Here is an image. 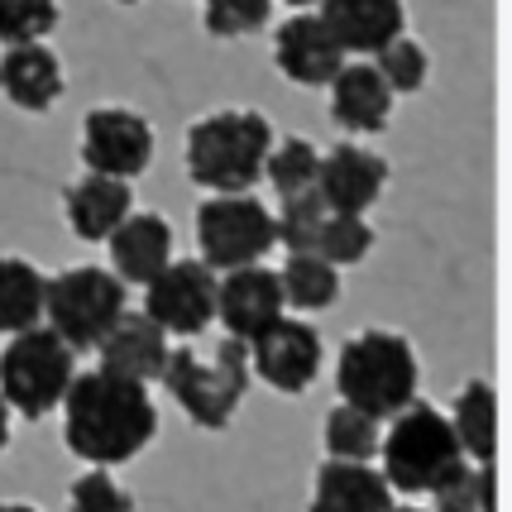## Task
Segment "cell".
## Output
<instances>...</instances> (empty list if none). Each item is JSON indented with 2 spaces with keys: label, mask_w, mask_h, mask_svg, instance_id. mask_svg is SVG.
Segmentation results:
<instances>
[{
  "label": "cell",
  "mask_w": 512,
  "mask_h": 512,
  "mask_svg": "<svg viewBox=\"0 0 512 512\" xmlns=\"http://www.w3.org/2000/svg\"><path fill=\"white\" fill-rule=\"evenodd\" d=\"M154 431L158 407L149 398V383L111 374L101 364L91 374H72L63 393V436L72 455L115 469L149 446Z\"/></svg>",
  "instance_id": "cell-1"
},
{
  "label": "cell",
  "mask_w": 512,
  "mask_h": 512,
  "mask_svg": "<svg viewBox=\"0 0 512 512\" xmlns=\"http://www.w3.org/2000/svg\"><path fill=\"white\" fill-rule=\"evenodd\" d=\"M268 149L273 125L259 111H211L187 130V178L206 192H249Z\"/></svg>",
  "instance_id": "cell-2"
},
{
  "label": "cell",
  "mask_w": 512,
  "mask_h": 512,
  "mask_svg": "<svg viewBox=\"0 0 512 512\" xmlns=\"http://www.w3.org/2000/svg\"><path fill=\"white\" fill-rule=\"evenodd\" d=\"M158 379L168 383V393L182 402V412L192 422L221 431L249 393V350L240 335L216 340L211 350L178 345V350H168Z\"/></svg>",
  "instance_id": "cell-3"
},
{
  "label": "cell",
  "mask_w": 512,
  "mask_h": 512,
  "mask_svg": "<svg viewBox=\"0 0 512 512\" xmlns=\"http://www.w3.org/2000/svg\"><path fill=\"white\" fill-rule=\"evenodd\" d=\"M335 388L369 417H393L402 402L417 398V355L398 331H359L335 359Z\"/></svg>",
  "instance_id": "cell-4"
},
{
  "label": "cell",
  "mask_w": 512,
  "mask_h": 512,
  "mask_svg": "<svg viewBox=\"0 0 512 512\" xmlns=\"http://www.w3.org/2000/svg\"><path fill=\"white\" fill-rule=\"evenodd\" d=\"M383 479L402 493H426L465 450L455 441V426L441 407L412 398L393 412L388 431H379Z\"/></svg>",
  "instance_id": "cell-5"
},
{
  "label": "cell",
  "mask_w": 512,
  "mask_h": 512,
  "mask_svg": "<svg viewBox=\"0 0 512 512\" xmlns=\"http://www.w3.org/2000/svg\"><path fill=\"white\" fill-rule=\"evenodd\" d=\"M72 374H77V350L53 326L15 331V340L0 350V398L24 422L53 412L63 402Z\"/></svg>",
  "instance_id": "cell-6"
},
{
  "label": "cell",
  "mask_w": 512,
  "mask_h": 512,
  "mask_svg": "<svg viewBox=\"0 0 512 512\" xmlns=\"http://www.w3.org/2000/svg\"><path fill=\"white\" fill-rule=\"evenodd\" d=\"M125 312V283L111 268H67L58 278H48L44 288V316L48 326L63 335L72 350H91L101 335L115 326V316Z\"/></svg>",
  "instance_id": "cell-7"
},
{
  "label": "cell",
  "mask_w": 512,
  "mask_h": 512,
  "mask_svg": "<svg viewBox=\"0 0 512 512\" xmlns=\"http://www.w3.org/2000/svg\"><path fill=\"white\" fill-rule=\"evenodd\" d=\"M273 245H278L273 211L259 197H249V192H211L197 206V249L216 273L240 264H259Z\"/></svg>",
  "instance_id": "cell-8"
},
{
  "label": "cell",
  "mask_w": 512,
  "mask_h": 512,
  "mask_svg": "<svg viewBox=\"0 0 512 512\" xmlns=\"http://www.w3.org/2000/svg\"><path fill=\"white\" fill-rule=\"evenodd\" d=\"M144 288V316L168 335H201L216 321V268L206 259H168Z\"/></svg>",
  "instance_id": "cell-9"
},
{
  "label": "cell",
  "mask_w": 512,
  "mask_h": 512,
  "mask_svg": "<svg viewBox=\"0 0 512 512\" xmlns=\"http://www.w3.org/2000/svg\"><path fill=\"white\" fill-rule=\"evenodd\" d=\"M82 163L91 173L134 182L154 163V125L130 106H96L82 120Z\"/></svg>",
  "instance_id": "cell-10"
},
{
  "label": "cell",
  "mask_w": 512,
  "mask_h": 512,
  "mask_svg": "<svg viewBox=\"0 0 512 512\" xmlns=\"http://www.w3.org/2000/svg\"><path fill=\"white\" fill-rule=\"evenodd\" d=\"M245 350L254 359V374L278 393H307L312 379L321 374V335L297 316L268 321L264 331L245 340Z\"/></svg>",
  "instance_id": "cell-11"
},
{
  "label": "cell",
  "mask_w": 512,
  "mask_h": 512,
  "mask_svg": "<svg viewBox=\"0 0 512 512\" xmlns=\"http://www.w3.org/2000/svg\"><path fill=\"white\" fill-rule=\"evenodd\" d=\"M345 58H350V53L335 44V34L326 29V20L312 15V10H297V15L283 20L278 34H273V63H278V72H283L288 82H297V87H326Z\"/></svg>",
  "instance_id": "cell-12"
},
{
  "label": "cell",
  "mask_w": 512,
  "mask_h": 512,
  "mask_svg": "<svg viewBox=\"0 0 512 512\" xmlns=\"http://www.w3.org/2000/svg\"><path fill=\"white\" fill-rule=\"evenodd\" d=\"M278 316H283V283H278L273 268L240 264L225 268V278H216V321L230 335L249 340Z\"/></svg>",
  "instance_id": "cell-13"
},
{
  "label": "cell",
  "mask_w": 512,
  "mask_h": 512,
  "mask_svg": "<svg viewBox=\"0 0 512 512\" xmlns=\"http://www.w3.org/2000/svg\"><path fill=\"white\" fill-rule=\"evenodd\" d=\"M388 187V163L374 149L359 144H335L331 154H321L316 168V197L326 201V211H355L364 216Z\"/></svg>",
  "instance_id": "cell-14"
},
{
  "label": "cell",
  "mask_w": 512,
  "mask_h": 512,
  "mask_svg": "<svg viewBox=\"0 0 512 512\" xmlns=\"http://www.w3.org/2000/svg\"><path fill=\"white\" fill-rule=\"evenodd\" d=\"M321 20L335 44L355 58H374L383 44L407 34V5L402 0H316Z\"/></svg>",
  "instance_id": "cell-15"
},
{
  "label": "cell",
  "mask_w": 512,
  "mask_h": 512,
  "mask_svg": "<svg viewBox=\"0 0 512 512\" xmlns=\"http://www.w3.org/2000/svg\"><path fill=\"white\" fill-rule=\"evenodd\" d=\"M67 77H63V63L58 53L34 39V44H5L0 53V96L20 111H48L58 96H63Z\"/></svg>",
  "instance_id": "cell-16"
},
{
  "label": "cell",
  "mask_w": 512,
  "mask_h": 512,
  "mask_svg": "<svg viewBox=\"0 0 512 512\" xmlns=\"http://www.w3.org/2000/svg\"><path fill=\"white\" fill-rule=\"evenodd\" d=\"M331 115L340 130L350 134H379L388 130V120H393V91H388V82L379 77V67L374 63H340V72H335L331 82Z\"/></svg>",
  "instance_id": "cell-17"
},
{
  "label": "cell",
  "mask_w": 512,
  "mask_h": 512,
  "mask_svg": "<svg viewBox=\"0 0 512 512\" xmlns=\"http://www.w3.org/2000/svg\"><path fill=\"white\" fill-rule=\"evenodd\" d=\"M91 350H101V369L125 374V379L149 383L163 374V359H168V331L149 321L144 312H120L115 326Z\"/></svg>",
  "instance_id": "cell-18"
},
{
  "label": "cell",
  "mask_w": 512,
  "mask_h": 512,
  "mask_svg": "<svg viewBox=\"0 0 512 512\" xmlns=\"http://www.w3.org/2000/svg\"><path fill=\"white\" fill-rule=\"evenodd\" d=\"M111 273L130 288V283H149L158 268L173 259V225L163 221L158 211H130L125 221L115 225L111 235Z\"/></svg>",
  "instance_id": "cell-19"
},
{
  "label": "cell",
  "mask_w": 512,
  "mask_h": 512,
  "mask_svg": "<svg viewBox=\"0 0 512 512\" xmlns=\"http://www.w3.org/2000/svg\"><path fill=\"white\" fill-rule=\"evenodd\" d=\"M393 484L369 460H326L312 479L307 512H388Z\"/></svg>",
  "instance_id": "cell-20"
},
{
  "label": "cell",
  "mask_w": 512,
  "mask_h": 512,
  "mask_svg": "<svg viewBox=\"0 0 512 512\" xmlns=\"http://www.w3.org/2000/svg\"><path fill=\"white\" fill-rule=\"evenodd\" d=\"M67 225L77 240H106L115 225L134 211V192L125 178H111V173H82V178L67 187L63 197Z\"/></svg>",
  "instance_id": "cell-21"
},
{
  "label": "cell",
  "mask_w": 512,
  "mask_h": 512,
  "mask_svg": "<svg viewBox=\"0 0 512 512\" xmlns=\"http://www.w3.org/2000/svg\"><path fill=\"white\" fill-rule=\"evenodd\" d=\"M450 426H455V441L465 455H474L479 465L493 460V450H498V393H493V383L469 379L455 407H450Z\"/></svg>",
  "instance_id": "cell-22"
},
{
  "label": "cell",
  "mask_w": 512,
  "mask_h": 512,
  "mask_svg": "<svg viewBox=\"0 0 512 512\" xmlns=\"http://www.w3.org/2000/svg\"><path fill=\"white\" fill-rule=\"evenodd\" d=\"M278 283H283V302L288 307H297V312H326L340 297V268L326 264L316 249H292L283 273H278Z\"/></svg>",
  "instance_id": "cell-23"
},
{
  "label": "cell",
  "mask_w": 512,
  "mask_h": 512,
  "mask_svg": "<svg viewBox=\"0 0 512 512\" xmlns=\"http://www.w3.org/2000/svg\"><path fill=\"white\" fill-rule=\"evenodd\" d=\"M48 278L29 259H0V335L39 326Z\"/></svg>",
  "instance_id": "cell-24"
},
{
  "label": "cell",
  "mask_w": 512,
  "mask_h": 512,
  "mask_svg": "<svg viewBox=\"0 0 512 512\" xmlns=\"http://www.w3.org/2000/svg\"><path fill=\"white\" fill-rule=\"evenodd\" d=\"M426 493H431V512H498L493 508V460L474 469L460 455Z\"/></svg>",
  "instance_id": "cell-25"
},
{
  "label": "cell",
  "mask_w": 512,
  "mask_h": 512,
  "mask_svg": "<svg viewBox=\"0 0 512 512\" xmlns=\"http://www.w3.org/2000/svg\"><path fill=\"white\" fill-rule=\"evenodd\" d=\"M316 168H321V149L312 139L292 134V139H273V149L264 158V178L273 182L278 197H292V192H312L316 187Z\"/></svg>",
  "instance_id": "cell-26"
},
{
  "label": "cell",
  "mask_w": 512,
  "mask_h": 512,
  "mask_svg": "<svg viewBox=\"0 0 512 512\" xmlns=\"http://www.w3.org/2000/svg\"><path fill=\"white\" fill-rule=\"evenodd\" d=\"M326 450L331 460H369L379 455V417L359 412L350 402H340L326 412Z\"/></svg>",
  "instance_id": "cell-27"
},
{
  "label": "cell",
  "mask_w": 512,
  "mask_h": 512,
  "mask_svg": "<svg viewBox=\"0 0 512 512\" xmlns=\"http://www.w3.org/2000/svg\"><path fill=\"white\" fill-rule=\"evenodd\" d=\"M316 254L326 259V264H359L369 249H374V225L355 216V211H326V221L316 230Z\"/></svg>",
  "instance_id": "cell-28"
},
{
  "label": "cell",
  "mask_w": 512,
  "mask_h": 512,
  "mask_svg": "<svg viewBox=\"0 0 512 512\" xmlns=\"http://www.w3.org/2000/svg\"><path fill=\"white\" fill-rule=\"evenodd\" d=\"M374 67H379V77L388 82L393 96H412V91L426 87V72H431V58H426V48L417 39H407L398 34L393 44H383L374 53Z\"/></svg>",
  "instance_id": "cell-29"
},
{
  "label": "cell",
  "mask_w": 512,
  "mask_h": 512,
  "mask_svg": "<svg viewBox=\"0 0 512 512\" xmlns=\"http://www.w3.org/2000/svg\"><path fill=\"white\" fill-rule=\"evenodd\" d=\"M321 221H326V201L312 192H292V197H283V211L273 216V235H278V245L292 249H312L316 245V230H321Z\"/></svg>",
  "instance_id": "cell-30"
},
{
  "label": "cell",
  "mask_w": 512,
  "mask_h": 512,
  "mask_svg": "<svg viewBox=\"0 0 512 512\" xmlns=\"http://www.w3.org/2000/svg\"><path fill=\"white\" fill-rule=\"evenodd\" d=\"M58 29V0H0V44H34Z\"/></svg>",
  "instance_id": "cell-31"
},
{
  "label": "cell",
  "mask_w": 512,
  "mask_h": 512,
  "mask_svg": "<svg viewBox=\"0 0 512 512\" xmlns=\"http://www.w3.org/2000/svg\"><path fill=\"white\" fill-rule=\"evenodd\" d=\"M273 15V0H201V24L216 39H240L264 29Z\"/></svg>",
  "instance_id": "cell-32"
},
{
  "label": "cell",
  "mask_w": 512,
  "mask_h": 512,
  "mask_svg": "<svg viewBox=\"0 0 512 512\" xmlns=\"http://www.w3.org/2000/svg\"><path fill=\"white\" fill-rule=\"evenodd\" d=\"M72 512H134V503L111 479V469L91 465L82 479H72Z\"/></svg>",
  "instance_id": "cell-33"
},
{
  "label": "cell",
  "mask_w": 512,
  "mask_h": 512,
  "mask_svg": "<svg viewBox=\"0 0 512 512\" xmlns=\"http://www.w3.org/2000/svg\"><path fill=\"white\" fill-rule=\"evenodd\" d=\"M5 441H10V407L0 398V450H5Z\"/></svg>",
  "instance_id": "cell-34"
},
{
  "label": "cell",
  "mask_w": 512,
  "mask_h": 512,
  "mask_svg": "<svg viewBox=\"0 0 512 512\" xmlns=\"http://www.w3.org/2000/svg\"><path fill=\"white\" fill-rule=\"evenodd\" d=\"M0 512H39L34 503H0Z\"/></svg>",
  "instance_id": "cell-35"
},
{
  "label": "cell",
  "mask_w": 512,
  "mask_h": 512,
  "mask_svg": "<svg viewBox=\"0 0 512 512\" xmlns=\"http://www.w3.org/2000/svg\"><path fill=\"white\" fill-rule=\"evenodd\" d=\"M388 512H431V508H417V503H402L398 508V503H388Z\"/></svg>",
  "instance_id": "cell-36"
},
{
  "label": "cell",
  "mask_w": 512,
  "mask_h": 512,
  "mask_svg": "<svg viewBox=\"0 0 512 512\" xmlns=\"http://www.w3.org/2000/svg\"><path fill=\"white\" fill-rule=\"evenodd\" d=\"M288 5H297V10H307V5H316V0H288Z\"/></svg>",
  "instance_id": "cell-37"
},
{
  "label": "cell",
  "mask_w": 512,
  "mask_h": 512,
  "mask_svg": "<svg viewBox=\"0 0 512 512\" xmlns=\"http://www.w3.org/2000/svg\"><path fill=\"white\" fill-rule=\"evenodd\" d=\"M120 5H134V0H120Z\"/></svg>",
  "instance_id": "cell-38"
}]
</instances>
